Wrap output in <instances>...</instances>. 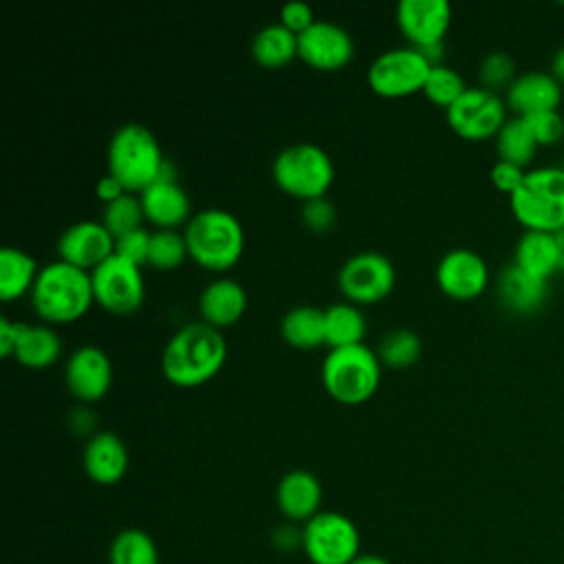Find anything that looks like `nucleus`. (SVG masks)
<instances>
[{"instance_id":"nucleus-32","label":"nucleus","mask_w":564,"mask_h":564,"mask_svg":"<svg viewBox=\"0 0 564 564\" xmlns=\"http://www.w3.org/2000/svg\"><path fill=\"white\" fill-rule=\"evenodd\" d=\"M421 337L412 328H392L381 337L377 346L379 361L390 368L412 366L421 357Z\"/></svg>"},{"instance_id":"nucleus-45","label":"nucleus","mask_w":564,"mask_h":564,"mask_svg":"<svg viewBox=\"0 0 564 564\" xmlns=\"http://www.w3.org/2000/svg\"><path fill=\"white\" fill-rule=\"evenodd\" d=\"M68 421H70V427H73L77 434H90V436H93V430H95V423H97L93 410H88V408H77V410L70 412V419H68Z\"/></svg>"},{"instance_id":"nucleus-38","label":"nucleus","mask_w":564,"mask_h":564,"mask_svg":"<svg viewBox=\"0 0 564 564\" xmlns=\"http://www.w3.org/2000/svg\"><path fill=\"white\" fill-rule=\"evenodd\" d=\"M300 216H302V223H304L311 231L324 234V231H328V229L335 225V220H337V209H335V205H333L326 196H319V198L304 200Z\"/></svg>"},{"instance_id":"nucleus-1","label":"nucleus","mask_w":564,"mask_h":564,"mask_svg":"<svg viewBox=\"0 0 564 564\" xmlns=\"http://www.w3.org/2000/svg\"><path fill=\"white\" fill-rule=\"evenodd\" d=\"M227 359V341L220 328L207 322L181 326L161 352L163 377L181 388H194L218 375Z\"/></svg>"},{"instance_id":"nucleus-37","label":"nucleus","mask_w":564,"mask_h":564,"mask_svg":"<svg viewBox=\"0 0 564 564\" xmlns=\"http://www.w3.org/2000/svg\"><path fill=\"white\" fill-rule=\"evenodd\" d=\"M524 121L529 123L535 141L540 148L555 145L564 139V117L560 110H542L527 115Z\"/></svg>"},{"instance_id":"nucleus-41","label":"nucleus","mask_w":564,"mask_h":564,"mask_svg":"<svg viewBox=\"0 0 564 564\" xmlns=\"http://www.w3.org/2000/svg\"><path fill=\"white\" fill-rule=\"evenodd\" d=\"M524 174H527L524 167L498 159V161L491 165L489 178H491V183L496 185V189H500V192H505V194L511 196V194L522 185Z\"/></svg>"},{"instance_id":"nucleus-31","label":"nucleus","mask_w":564,"mask_h":564,"mask_svg":"<svg viewBox=\"0 0 564 564\" xmlns=\"http://www.w3.org/2000/svg\"><path fill=\"white\" fill-rule=\"evenodd\" d=\"M108 560L110 564H159V549L145 531L123 529L115 535Z\"/></svg>"},{"instance_id":"nucleus-14","label":"nucleus","mask_w":564,"mask_h":564,"mask_svg":"<svg viewBox=\"0 0 564 564\" xmlns=\"http://www.w3.org/2000/svg\"><path fill=\"white\" fill-rule=\"evenodd\" d=\"M355 55L352 35L337 22L315 20L297 35V57L317 70H337Z\"/></svg>"},{"instance_id":"nucleus-15","label":"nucleus","mask_w":564,"mask_h":564,"mask_svg":"<svg viewBox=\"0 0 564 564\" xmlns=\"http://www.w3.org/2000/svg\"><path fill=\"white\" fill-rule=\"evenodd\" d=\"M64 383L68 392L84 403L101 399L112 383V361L108 352L95 344L77 346L66 359Z\"/></svg>"},{"instance_id":"nucleus-35","label":"nucleus","mask_w":564,"mask_h":564,"mask_svg":"<svg viewBox=\"0 0 564 564\" xmlns=\"http://www.w3.org/2000/svg\"><path fill=\"white\" fill-rule=\"evenodd\" d=\"M465 88H467V84H465L463 75L447 64L432 66L430 75L423 84L425 97L441 108H449L465 93Z\"/></svg>"},{"instance_id":"nucleus-36","label":"nucleus","mask_w":564,"mask_h":564,"mask_svg":"<svg viewBox=\"0 0 564 564\" xmlns=\"http://www.w3.org/2000/svg\"><path fill=\"white\" fill-rule=\"evenodd\" d=\"M516 77H518L516 62L505 51H491L478 64V79H480V86L487 90H494V93L507 90Z\"/></svg>"},{"instance_id":"nucleus-27","label":"nucleus","mask_w":564,"mask_h":564,"mask_svg":"<svg viewBox=\"0 0 564 564\" xmlns=\"http://www.w3.org/2000/svg\"><path fill=\"white\" fill-rule=\"evenodd\" d=\"M37 260L24 251L22 247H2L0 251V297L4 302H11L26 291L31 293L35 278L40 273Z\"/></svg>"},{"instance_id":"nucleus-42","label":"nucleus","mask_w":564,"mask_h":564,"mask_svg":"<svg viewBox=\"0 0 564 564\" xmlns=\"http://www.w3.org/2000/svg\"><path fill=\"white\" fill-rule=\"evenodd\" d=\"M271 542L278 551L282 553H293L304 546V531L297 529L295 524H278L271 533Z\"/></svg>"},{"instance_id":"nucleus-47","label":"nucleus","mask_w":564,"mask_h":564,"mask_svg":"<svg viewBox=\"0 0 564 564\" xmlns=\"http://www.w3.org/2000/svg\"><path fill=\"white\" fill-rule=\"evenodd\" d=\"M350 564H390V562L381 555H375V553H359Z\"/></svg>"},{"instance_id":"nucleus-7","label":"nucleus","mask_w":564,"mask_h":564,"mask_svg":"<svg viewBox=\"0 0 564 564\" xmlns=\"http://www.w3.org/2000/svg\"><path fill=\"white\" fill-rule=\"evenodd\" d=\"M275 185L304 200L326 196L335 181V163L330 154L311 141H297L282 148L271 165Z\"/></svg>"},{"instance_id":"nucleus-43","label":"nucleus","mask_w":564,"mask_h":564,"mask_svg":"<svg viewBox=\"0 0 564 564\" xmlns=\"http://www.w3.org/2000/svg\"><path fill=\"white\" fill-rule=\"evenodd\" d=\"M20 324L22 322H11L7 315H0V355L2 357H11L15 352Z\"/></svg>"},{"instance_id":"nucleus-17","label":"nucleus","mask_w":564,"mask_h":564,"mask_svg":"<svg viewBox=\"0 0 564 564\" xmlns=\"http://www.w3.org/2000/svg\"><path fill=\"white\" fill-rule=\"evenodd\" d=\"M449 22L452 7L447 0H399L397 4V24L410 46L443 42Z\"/></svg>"},{"instance_id":"nucleus-40","label":"nucleus","mask_w":564,"mask_h":564,"mask_svg":"<svg viewBox=\"0 0 564 564\" xmlns=\"http://www.w3.org/2000/svg\"><path fill=\"white\" fill-rule=\"evenodd\" d=\"M315 20L317 18H315L313 7L304 0H291V2L282 4V9H280V22L297 35L302 31H306Z\"/></svg>"},{"instance_id":"nucleus-18","label":"nucleus","mask_w":564,"mask_h":564,"mask_svg":"<svg viewBox=\"0 0 564 564\" xmlns=\"http://www.w3.org/2000/svg\"><path fill=\"white\" fill-rule=\"evenodd\" d=\"M562 95L564 88L551 70L531 68L518 73V77L505 90V101L513 115L527 117L542 110H557Z\"/></svg>"},{"instance_id":"nucleus-13","label":"nucleus","mask_w":564,"mask_h":564,"mask_svg":"<svg viewBox=\"0 0 564 564\" xmlns=\"http://www.w3.org/2000/svg\"><path fill=\"white\" fill-rule=\"evenodd\" d=\"M434 278L445 295L454 300H474L489 284V267L478 251L454 247L436 262Z\"/></svg>"},{"instance_id":"nucleus-39","label":"nucleus","mask_w":564,"mask_h":564,"mask_svg":"<svg viewBox=\"0 0 564 564\" xmlns=\"http://www.w3.org/2000/svg\"><path fill=\"white\" fill-rule=\"evenodd\" d=\"M150 240L152 231L139 227L134 231H128L115 240V253L132 260L134 264H148V253H150Z\"/></svg>"},{"instance_id":"nucleus-26","label":"nucleus","mask_w":564,"mask_h":564,"mask_svg":"<svg viewBox=\"0 0 564 564\" xmlns=\"http://www.w3.org/2000/svg\"><path fill=\"white\" fill-rule=\"evenodd\" d=\"M280 335L295 348H317L326 344V313L313 304H297L282 315Z\"/></svg>"},{"instance_id":"nucleus-48","label":"nucleus","mask_w":564,"mask_h":564,"mask_svg":"<svg viewBox=\"0 0 564 564\" xmlns=\"http://www.w3.org/2000/svg\"><path fill=\"white\" fill-rule=\"evenodd\" d=\"M555 236H557V245H560V271L564 273V229H560Z\"/></svg>"},{"instance_id":"nucleus-20","label":"nucleus","mask_w":564,"mask_h":564,"mask_svg":"<svg viewBox=\"0 0 564 564\" xmlns=\"http://www.w3.org/2000/svg\"><path fill=\"white\" fill-rule=\"evenodd\" d=\"M145 218L159 229H176L192 218V200L178 178H156L141 194Z\"/></svg>"},{"instance_id":"nucleus-44","label":"nucleus","mask_w":564,"mask_h":564,"mask_svg":"<svg viewBox=\"0 0 564 564\" xmlns=\"http://www.w3.org/2000/svg\"><path fill=\"white\" fill-rule=\"evenodd\" d=\"M95 194H97V198L104 200V205H106V203H110V200L123 196V194H126V187H123V185L119 183V178H115L112 174H104V176H99V181H97V185H95Z\"/></svg>"},{"instance_id":"nucleus-23","label":"nucleus","mask_w":564,"mask_h":564,"mask_svg":"<svg viewBox=\"0 0 564 564\" xmlns=\"http://www.w3.org/2000/svg\"><path fill=\"white\" fill-rule=\"evenodd\" d=\"M247 311V291L234 278L212 280L198 295V313L203 322L223 328L236 324Z\"/></svg>"},{"instance_id":"nucleus-30","label":"nucleus","mask_w":564,"mask_h":564,"mask_svg":"<svg viewBox=\"0 0 564 564\" xmlns=\"http://www.w3.org/2000/svg\"><path fill=\"white\" fill-rule=\"evenodd\" d=\"M326 313V344L330 348L364 344L366 317L352 302H335L324 308Z\"/></svg>"},{"instance_id":"nucleus-11","label":"nucleus","mask_w":564,"mask_h":564,"mask_svg":"<svg viewBox=\"0 0 564 564\" xmlns=\"http://www.w3.org/2000/svg\"><path fill=\"white\" fill-rule=\"evenodd\" d=\"M432 64L414 46L379 53L368 66V86L381 97H405L423 90Z\"/></svg>"},{"instance_id":"nucleus-6","label":"nucleus","mask_w":564,"mask_h":564,"mask_svg":"<svg viewBox=\"0 0 564 564\" xmlns=\"http://www.w3.org/2000/svg\"><path fill=\"white\" fill-rule=\"evenodd\" d=\"M379 355L366 344L330 348L322 361V383L344 405H357L370 399L379 388Z\"/></svg>"},{"instance_id":"nucleus-22","label":"nucleus","mask_w":564,"mask_h":564,"mask_svg":"<svg viewBox=\"0 0 564 564\" xmlns=\"http://www.w3.org/2000/svg\"><path fill=\"white\" fill-rule=\"evenodd\" d=\"M496 293L507 311L518 315H531L542 308L549 293V280L535 278L529 271L520 269L516 262H509L500 269L496 278Z\"/></svg>"},{"instance_id":"nucleus-25","label":"nucleus","mask_w":564,"mask_h":564,"mask_svg":"<svg viewBox=\"0 0 564 564\" xmlns=\"http://www.w3.org/2000/svg\"><path fill=\"white\" fill-rule=\"evenodd\" d=\"M62 355V337L51 324H20V337L13 357L26 368H46Z\"/></svg>"},{"instance_id":"nucleus-3","label":"nucleus","mask_w":564,"mask_h":564,"mask_svg":"<svg viewBox=\"0 0 564 564\" xmlns=\"http://www.w3.org/2000/svg\"><path fill=\"white\" fill-rule=\"evenodd\" d=\"M189 258L209 271L231 269L245 251V229L236 214L205 207L192 214L183 229Z\"/></svg>"},{"instance_id":"nucleus-19","label":"nucleus","mask_w":564,"mask_h":564,"mask_svg":"<svg viewBox=\"0 0 564 564\" xmlns=\"http://www.w3.org/2000/svg\"><path fill=\"white\" fill-rule=\"evenodd\" d=\"M128 447L123 438L115 432H95L88 436L82 454V465L86 476L97 485H115L128 471Z\"/></svg>"},{"instance_id":"nucleus-21","label":"nucleus","mask_w":564,"mask_h":564,"mask_svg":"<svg viewBox=\"0 0 564 564\" xmlns=\"http://www.w3.org/2000/svg\"><path fill=\"white\" fill-rule=\"evenodd\" d=\"M275 502L282 516L293 522H308L319 513L322 482L308 469L286 471L275 487Z\"/></svg>"},{"instance_id":"nucleus-29","label":"nucleus","mask_w":564,"mask_h":564,"mask_svg":"<svg viewBox=\"0 0 564 564\" xmlns=\"http://www.w3.org/2000/svg\"><path fill=\"white\" fill-rule=\"evenodd\" d=\"M494 139H496L498 159L516 163L524 170H529V165L533 163L540 150L529 123L524 121V117H518V115H511Z\"/></svg>"},{"instance_id":"nucleus-2","label":"nucleus","mask_w":564,"mask_h":564,"mask_svg":"<svg viewBox=\"0 0 564 564\" xmlns=\"http://www.w3.org/2000/svg\"><path fill=\"white\" fill-rule=\"evenodd\" d=\"M95 302L90 271L70 262L44 264L31 289V304L44 324H68L79 319Z\"/></svg>"},{"instance_id":"nucleus-9","label":"nucleus","mask_w":564,"mask_h":564,"mask_svg":"<svg viewBox=\"0 0 564 564\" xmlns=\"http://www.w3.org/2000/svg\"><path fill=\"white\" fill-rule=\"evenodd\" d=\"M90 280L95 302L115 315H130L143 304L145 284L141 267L119 253L97 264L90 271Z\"/></svg>"},{"instance_id":"nucleus-8","label":"nucleus","mask_w":564,"mask_h":564,"mask_svg":"<svg viewBox=\"0 0 564 564\" xmlns=\"http://www.w3.org/2000/svg\"><path fill=\"white\" fill-rule=\"evenodd\" d=\"M302 531V549L313 564H350L359 555L357 524L339 511H319Z\"/></svg>"},{"instance_id":"nucleus-33","label":"nucleus","mask_w":564,"mask_h":564,"mask_svg":"<svg viewBox=\"0 0 564 564\" xmlns=\"http://www.w3.org/2000/svg\"><path fill=\"white\" fill-rule=\"evenodd\" d=\"M145 214H143V205H141V198L139 194H132V192H126L123 196L110 200L104 205L101 209V223L104 227L115 236V240L128 231H134L139 227H143Z\"/></svg>"},{"instance_id":"nucleus-12","label":"nucleus","mask_w":564,"mask_h":564,"mask_svg":"<svg viewBox=\"0 0 564 564\" xmlns=\"http://www.w3.org/2000/svg\"><path fill=\"white\" fill-rule=\"evenodd\" d=\"M339 291L352 304H377L390 295L397 282L394 264L379 251H357L344 260L337 273Z\"/></svg>"},{"instance_id":"nucleus-10","label":"nucleus","mask_w":564,"mask_h":564,"mask_svg":"<svg viewBox=\"0 0 564 564\" xmlns=\"http://www.w3.org/2000/svg\"><path fill=\"white\" fill-rule=\"evenodd\" d=\"M507 101L500 93L487 90L482 86H467L465 93L445 108L449 128L469 141H480L496 137L502 123L509 119Z\"/></svg>"},{"instance_id":"nucleus-5","label":"nucleus","mask_w":564,"mask_h":564,"mask_svg":"<svg viewBox=\"0 0 564 564\" xmlns=\"http://www.w3.org/2000/svg\"><path fill=\"white\" fill-rule=\"evenodd\" d=\"M513 218L524 229L557 234L564 229V167L533 165L509 196Z\"/></svg>"},{"instance_id":"nucleus-34","label":"nucleus","mask_w":564,"mask_h":564,"mask_svg":"<svg viewBox=\"0 0 564 564\" xmlns=\"http://www.w3.org/2000/svg\"><path fill=\"white\" fill-rule=\"evenodd\" d=\"M187 256H189L187 242L181 231H176V229L152 231L148 264H152L159 271H172V269L181 267Z\"/></svg>"},{"instance_id":"nucleus-16","label":"nucleus","mask_w":564,"mask_h":564,"mask_svg":"<svg viewBox=\"0 0 564 564\" xmlns=\"http://www.w3.org/2000/svg\"><path fill=\"white\" fill-rule=\"evenodd\" d=\"M57 253L59 260L93 271L115 253V236L101 220H77L59 234Z\"/></svg>"},{"instance_id":"nucleus-24","label":"nucleus","mask_w":564,"mask_h":564,"mask_svg":"<svg viewBox=\"0 0 564 564\" xmlns=\"http://www.w3.org/2000/svg\"><path fill=\"white\" fill-rule=\"evenodd\" d=\"M520 269L535 278L549 280L560 271V245L557 236L551 231L524 229L513 247V260Z\"/></svg>"},{"instance_id":"nucleus-49","label":"nucleus","mask_w":564,"mask_h":564,"mask_svg":"<svg viewBox=\"0 0 564 564\" xmlns=\"http://www.w3.org/2000/svg\"><path fill=\"white\" fill-rule=\"evenodd\" d=\"M562 167H564V163H562Z\"/></svg>"},{"instance_id":"nucleus-46","label":"nucleus","mask_w":564,"mask_h":564,"mask_svg":"<svg viewBox=\"0 0 564 564\" xmlns=\"http://www.w3.org/2000/svg\"><path fill=\"white\" fill-rule=\"evenodd\" d=\"M549 70L553 73V77H555V79L562 84V88H564V46H560V48L553 53Z\"/></svg>"},{"instance_id":"nucleus-28","label":"nucleus","mask_w":564,"mask_h":564,"mask_svg":"<svg viewBox=\"0 0 564 564\" xmlns=\"http://www.w3.org/2000/svg\"><path fill=\"white\" fill-rule=\"evenodd\" d=\"M251 55L260 66L278 68L297 57V33L280 20L262 26L251 40Z\"/></svg>"},{"instance_id":"nucleus-4","label":"nucleus","mask_w":564,"mask_h":564,"mask_svg":"<svg viewBox=\"0 0 564 564\" xmlns=\"http://www.w3.org/2000/svg\"><path fill=\"white\" fill-rule=\"evenodd\" d=\"M108 174L119 178L126 192L141 194L152 185L165 163L159 139L143 123H123L115 130L106 150Z\"/></svg>"}]
</instances>
